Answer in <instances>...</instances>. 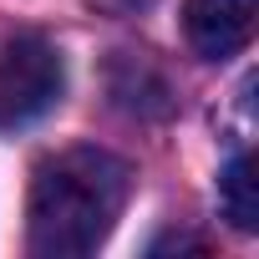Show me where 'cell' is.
Segmentation results:
<instances>
[{"instance_id": "3", "label": "cell", "mask_w": 259, "mask_h": 259, "mask_svg": "<svg viewBox=\"0 0 259 259\" xmlns=\"http://www.w3.org/2000/svg\"><path fill=\"white\" fill-rule=\"evenodd\" d=\"M254 11L259 0H183V36L193 56L203 61L239 56L254 36Z\"/></svg>"}, {"instance_id": "5", "label": "cell", "mask_w": 259, "mask_h": 259, "mask_svg": "<svg viewBox=\"0 0 259 259\" xmlns=\"http://www.w3.org/2000/svg\"><path fill=\"white\" fill-rule=\"evenodd\" d=\"M87 6H92L97 16H112V21H127V16H143V11H153L158 0H87Z\"/></svg>"}, {"instance_id": "1", "label": "cell", "mask_w": 259, "mask_h": 259, "mask_svg": "<svg viewBox=\"0 0 259 259\" xmlns=\"http://www.w3.org/2000/svg\"><path fill=\"white\" fill-rule=\"evenodd\" d=\"M127 193H133V168L107 148H66L46 158L31 178V254L41 259H81L117 229Z\"/></svg>"}, {"instance_id": "4", "label": "cell", "mask_w": 259, "mask_h": 259, "mask_svg": "<svg viewBox=\"0 0 259 259\" xmlns=\"http://www.w3.org/2000/svg\"><path fill=\"white\" fill-rule=\"evenodd\" d=\"M219 208H224V219L239 234H254L259 229V183H254L249 153H234L229 168L219 173Z\"/></svg>"}, {"instance_id": "2", "label": "cell", "mask_w": 259, "mask_h": 259, "mask_svg": "<svg viewBox=\"0 0 259 259\" xmlns=\"http://www.w3.org/2000/svg\"><path fill=\"white\" fill-rule=\"evenodd\" d=\"M61 87H66V66L46 36L26 31L0 46V127H26L46 117L61 102Z\"/></svg>"}]
</instances>
